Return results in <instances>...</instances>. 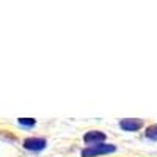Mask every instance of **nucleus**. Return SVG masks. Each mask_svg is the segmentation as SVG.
Returning <instances> with one entry per match:
<instances>
[{"label": "nucleus", "instance_id": "obj_1", "mask_svg": "<svg viewBox=\"0 0 157 157\" xmlns=\"http://www.w3.org/2000/svg\"><path fill=\"white\" fill-rule=\"evenodd\" d=\"M115 151H116V146L112 145V143H101V145H93V146L83 148L80 155L82 157H98V155L113 154Z\"/></svg>", "mask_w": 157, "mask_h": 157}, {"label": "nucleus", "instance_id": "obj_2", "mask_svg": "<svg viewBox=\"0 0 157 157\" xmlns=\"http://www.w3.org/2000/svg\"><path fill=\"white\" fill-rule=\"evenodd\" d=\"M46 146H47V140L46 138L30 137V138H25L24 140V148L32 151V152H39V151L46 149Z\"/></svg>", "mask_w": 157, "mask_h": 157}, {"label": "nucleus", "instance_id": "obj_3", "mask_svg": "<svg viewBox=\"0 0 157 157\" xmlns=\"http://www.w3.org/2000/svg\"><path fill=\"white\" fill-rule=\"evenodd\" d=\"M107 135L101 132V130H90L83 135V141L86 143L88 146H93V145H101V143H105Z\"/></svg>", "mask_w": 157, "mask_h": 157}, {"label": "nucleus", "instance_id": "obj_4", "mask_svg": "<svg viewBox=\"0 0 157 157\" xmlns=\"http://www.w3.org/2000/svg\"><path fill=\"white\" fill-rule=\"evenodd\" d=\"M143 120H138V118H126V120L120 121V127L126 132H137L143 127Z\"/></svg>", "mask_w": 157, "mask_h": 157}, {"label": "nucleus", "instance_id": "obj_5", "mask_svg": "<svg viewBox=\"0 0 157 157\" xmlns=\"http://www.w3.org/2000/svg\"><path fill=\"white\" fill-rule=\"evenodd\" d=\"M145 135H146V138H148V140L157 141V124L148 126V127H146V132H145Z\"/></svg>", "mask_w": 157, "mask_h": 157}, {"label": "nucleus", "instance_id": "obj_6", "mask_svg": "<svg viewBox=\"0 0 157 157\" xmlns=\"http://www.w3.org/2000/svg\"><path fill=\"white\" fill-rule=\"evenodd\" d=\"M19 124L25 126V127H33L36 124V121L33 120V118H19Z\"/></svg>", "mask_w": 157, "mask_h": 157}]
</instances>
